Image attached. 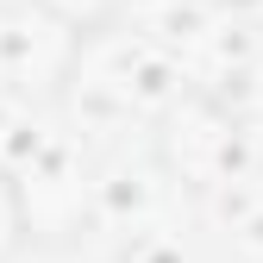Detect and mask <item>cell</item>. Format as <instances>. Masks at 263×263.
I'll return each mask as SVG.
<instances>
[{"label":"cell","mask_w":263,"mask_h":263,"mask_svg":"<svg viewBox=\"0 0 263 263\" xmlns=\"http://www.w3.org/2000/svg\"><path fill=\"white\" fill-rule=\"evenodd\" d=\"M13 176H19V201H25L31 245H38V238H76L82 219L94 213L88 163L69 144H25L13 157Z\"/></svg>","instance_id":"obj_1"},{"label":"cell","mask_w":263,"mask_h":263,"mask_svg":"<svg viewBox=\"0 0 263 263\" xmlns=\"http://www.w3.org/2000/svg\"><path fill=\"white\" fill-rule=\"evenodd\" d=\"M25 7L38 19H50L57 31H69L76 44H94V38H107V31H119L132 0H25Z\"/></svg>","instance_id":"obj_2"},{"label":"cell","mask_w":263,"mask_h":263,"mask_svg":"<svg viewBox=\"0 0 263 263\" xmlns=\"http://www.w3.org/2000/svg\"><path fill=\"white\" fill-rule=\"evenodd\" d=\"M25 251H31V226L19 201V176H13V163H0V263H19Z\"/></svg>","instance_id":"obj_3"},{"label":"cell","mask_w":263,"mask_h":263,"mask_svg":"<svg viewBox=\"0 0 263 263\" xmlns=\"http://www.w3.org/2000/svg\"><path fill=\"white\" fill-rule=\"evenodd\" d=\"M113 263H188L176 245H163V238H138V245H125Z\"/></svg>","instance_id":"obj_4"}]
</instances>
